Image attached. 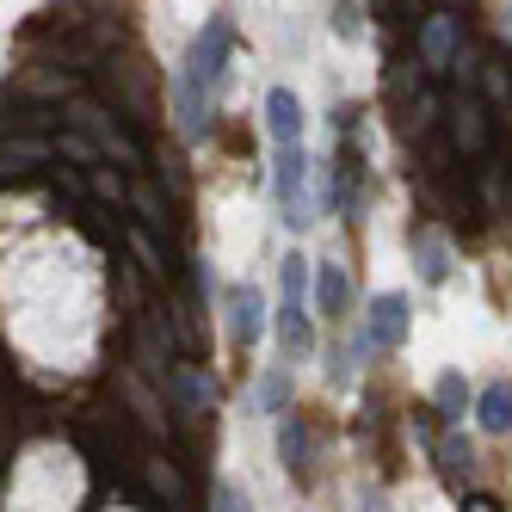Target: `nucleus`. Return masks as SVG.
Masks as SVG:
<instances>
[{
    "instance_id": "obj_1",
    "label": "nucleus",
    "mask_w": 512,
    "mask_h": 512,
    "mask_svg": "<svg viewBox=\"0 0 512 512\" xmlns=\"http://www.w3.org/2000/svg\"><path fill=\"white\" fill-rule=\"evenodd\" d=\"M223 75H229V19L216 13L192 38L186 62H179V81H173V112H179V130H186L192 142L210 136L204 118H210V99L223 93Z\"/></svg>"
},
{
    "instance_id": "obj_2",
    "label": "nucleus",
    "mask_w": 512,
    "mask_h": 512,
    "mask_svg": "<svg viewBox=\"0 0 512 512\" xmlns=\"http://www.w3.org/2000/svg\"><path fill=\"white\" fill-rule=\"evenodd\" d=\"M408 327H414L408 297H401V290H383V297H371V315H364V334L352 340V358H371V352L408 346Z\"/></svg>"
},
{
    "instance_id": "obj_3",
    "label": "nucleus",
    "mask_w": 512,
    "mask_h": 512,
    "mask_svg": "<svg viewBox=\"0 0 512 512\" xmlns=\"http://www.w3.org/2000/svg\"><path fill=\"white\" fill-rule=\"evenodd\" d=\"M303 179H309V155L303 149H278V161H272V192H278V210H284L290 229H303L309 216H315V204L303 198Z\"/></svg>"
},
{
    "instance_id": "obj_4",
    "label": "nucleus",
    "mask_w": 512,
    "mask_h": 512,
    "mask_svg": "<svg viewBox=\"0 0 512 512\" xmlns=\"http://www.w3.org/2000/svg\"><path fill=\"white\" fill-rule=\"evenodd\" d=\"M68 124H75V130H87V142H93L99 155H112L118 167H142V149H136V142H130V136H124L112 118L99 112V105H87V99H81V105H68Z\"/></svg>"
},
{
    "instance_id": "obj_5",
    "label": "nucleus",
    "mask_w": 512,
    "mask_h": 512,
    "mask_svg": "<svg viewBox=\"0 0 512 512\" xmlns=\"http://www.w3.org/2000/svg\"><path fill=\"white\" fill-rule=\"evenodd\" d=\"M457 44H463L457 13H432V19H426V31H420V68H426V75H451Z\"/></svg>"
},
{
    "instance_id": "obj_6",
    "label": "nucleus",
    "mask_w": 512,
    "mask_h": 512,
    "mask_svg": "<svg viewBox=\"0 0 512 512\" xmlns=\"http://www.w3.org/2000/svg\"><path fill=\"white\" fill-rule=\"evenodd\" d=\"M266 130L278 149H303V99L290 87H272L266 93Z\"/></svg>"
},
{
    "instance_id": "obj_7",
    "label": "nucleus",
    "mask_w": 512,
    "mask_h": 512,
    "mask_svg": "<svg viewBox=\"0 0 512 512\" xmlns=\"http://www.w3.org/2000/svg\"><path fill=\"white\" fill-rule=\"evenodd\" d=\"M229 340L235 346H253L260 340V327H266V303H260V290L253 284H229Z\"/></svg>"
},
{
    "instance_id": "obj_8",
    "label": "nucleus",
    "mask_w": 512,
    "mask_h": 512,
    "mask_svg": "<svg viewBox=\"0 0 512 512\" xmlns=\"http://www.w3.org/2000/svg\"><path fill=\"white\" fill-rule=\"evenodd\" d=\"M451 136H457L463 155H482L488 149V112H482V99H475V93L451 99Z\"/></svg>"
},
{
    "instance_id": "obj_9",
    "label": "nucleus",
    "mask_w": 512,
    "mask_h": 512,
    "mask_svg": "<svg viewBox=\"0 0 512 512\" xmlns=\"http://www.w3.org/2000/svg\"><path fill=\"white\" fill-rule=\"evenodd\" d=\"M278 346H284V358H309L315 352V327H309L303 297H284L278 303Z\"/></svg>"
},
{
    "instance_id": "obj_10",
    "label": "nucleus",
    "mask_w": 512,
    "mask_h": 512,
    "mask_svg": "<svg viewBox=\"0 0 512 512\" xmlns=\"http://www.w3.org/2000/svg\"><path fill=\"white\" fill-rule=\"evenodd\" d=\"M408 247H414V266H420L426 284H445L451 278V247H445V235H438V229H414Z\"/></svg>"
},
{
    "instance_id": "obj_11",
    "label": "nucleus",
    "mask_w": 512,
    "mask_h": 512,
    "mask_svg": "<svg viewBox=\"0 0 512 512\" xmlns=\"http://www.w3.org/2000/svg\"><path fill=\"white\" fill-rule=\"evenodd\" d=\"M475 426H482L488 438L512 432V383H488L482 395H475Z\"/></svg>"
},
{
    "instance_id": "obj_12",
    "label": "nucleus",
    "mask_w": 512,
    "mask_h": 512,
    "mask_svg": "<svg viewBox=\"0 0 512 512\" xmlns=\"http://www.w3.org/2000/svg\"><path fill=\"white\" fill-rule=\"evenodd\" d=\"M105 81L118 87V105L136 118V124H149V93H142V62H112L105 68Z\"/></svg>"
},
{
    "instance_id": "obj_13",
    "label": "nucleus",
    "mask_w": 512,
    "mask_h": 512,
    "mask_svg": "<svg viewBox=\"0 0 512 512\" xmlns=\"http://www.w3.org/2000/svg\"><path fill=\"white\" fill-rule=\"evenodd\" d=\"M278 457H284L290 482H309V426L303 420H284L278 426Z\"/></svg>"
},
{
    "instance_id": "obj_14",
    "label": "nucleus",
    "mask_w": 512,
    "mask_h": 512,
    "mask_svg": "<svg viewBox=\"0 0 512 512\" xmlns=\"http://www.w3.org/2000/svg\"><path fill=\"white\" fill-rule=\"evenodd\" d=\"M346 297H352L346 266L340 260H321V272H315V303H321V315H346Z\"/></svg>"
},
{
    "instance_id": "obj_15",
    "label": "nucleus",
    "mask_w": 512,
    "mask_h": 512,
    "mask_svg": "<svg viewBox=\"0 0 512 512\" xmlns=\"http://www.w3.org/2000/svg\"><path fill=\"white\" fill-rule=\"evenodd\" d=\"M167 383H173L179 414H204V408H210V383H204V371H198V364H179V371H173Z\"/></svg>"
},
{
    "instance_id": "obj_16",
    "label": "nucleus",
    "mask_w": 512,
    "mask_h": 512,
    "mask_svg": "<svg viewBox=\"0 0 512 512\" xmlns=\"http://www.w3.org/2000/svg\"><path fill=\"white\" fill-rule=\"evenodd\" d=\"M432 401H438V414L445 420H463V414H475V395H469V383H463V371H445L432 383Z\"/></svg>"
},
{
    "instance_id": "obj_17",
    "label": "nucleus",
    "mask_w": 512,
    "mask_h": 512,
    "mask_svg": "<svg viewBox=\"0 0 512 512\" xmlns=\"http://www.w3.org/2000/svg\"><path fill=\"white\" fill-rule=\"evenodd\" d=\"M142 475H149V488H155L173 512H186V482L173 475V463H161V457H155V463H142Z\"/></svg>"
},
{
    "instance_id": "obj_18",
    "label": "nucleus",
    "mask_w": 512,
    "mask_h": 512,
    "mask_svg": "<svg viewBox=\"0 0 512 512\" xmlns=\"http://www.w3.org/2000/svg\"><path fill=\"white\" fill-rule=\"evenodd\" d=\"M253 408H260V414H284L290 408V377L284 371H266L260 383H253Z\"/></svg>"
},
{
    "instance_id": "obj_19",
    "label": "nucleus",
    "mask_w": 512,
    "mask_h": 512,
    "mask_svg": "<svg viewBox=\"0 0 512 512\" xmlns=\"http://www.w3.org/2000/svg\"><path fill=\"white\" fill-rule=\"evenodd\" d=\"M56 149H50V142H25V136H7V155H0V161H7V173H31V167H38V161H50Z\"/></svg>"
},
{
    "instance_id": "obj_20",
    "label": "nucleus",
    "mask_w": 512,
    "mask_h": 512,
    "mask_svg": "<svg viewBox=\"0 0 512 512\" xmlns=\"http://www.w3.org/2000/svg\"><path fill=\"white\" fill-rule=\"evenodd\" d=\"M130 408H136V420H142V432H167V414H161V401L142 389V377L130 383Z\"/></svg>"
},
{
    "instance_id": "obj_21",
    "label": "nucleus",
    "mask_w": 512,
    "mask_h": 512,
    "mask_svg": "<svg viewBox=\"0 0 512 512\" xmlns=\"http://www.w3.org/2000/svg\"><path fill=\"white\" fill-rule=\"evenodd\" d=\"M130 204L142 210V223H149V229H161V235H167V204L155 198V186H130Z\"/></svg>"
},
{
    "instance_id": "obj_22",
    "label": "nucleus",
    "mask_w": 512,
    "mask_h": 512,
    "mask_svg": "<svg viewBox=\"0 0 512 512\" xmlns=\"http://www.w3.org/2000/svg\"><path fill=\"white\" fill-rule=\"evenodd\" d=\"M278 284H284V297H309V260L303 253H290V260L278 266Z\"/></svg>"
},
{
    "instance_id": "obj_23",
    "label": "nucleus",
    "mask_w": 512,
    "mask_h": 512,
    "mask_svg": "<svg viewBox=\"0 0 512 512\" xmlns=\"http://www.w3.org/2000/svg\"><path fill=\"white\" fill-rule=\"evenodd\" d=\"M56 155H68V161H81L87 173L99 167V149H93V142H87V136H62V142H56Z\"/></svg>"
},
{
    "instance_id": "obj_24",
    "label": "nucleus",
    "mask_w": 512,
    "mask_h": 512,
    "mask_svg": "<svg viewBox=\"0 0 512 512\" xmlns=\"http://www.w3.org/2000/svg\"><path fill=\"white\" fill-rule=\"evenodd\" d=\"M438 463H445V475H469V445L463 438H445V445H438Z\"/></svg>"
},
{
    "instance_id": "obj_25",
    "label": "nucleus",
    "mask_w": 512,
    "mask_h": 512,
    "mask_svg": "<svg viewBox=\"0 0 512 512\" xmlns=\"http://www.w3.org/2000/svg\"><path fill=\"white\" fill-rule=\"evenodd\" d=\"M216 512H253V506L241 500V488H235V482H216Z\"/></svg>"
},
{
    "instance_id": "obj_26",
    "label": "nucleus",
    "mask_w": 512,
    "mask_h": 512,
    "mask_svg": "<svg viewBox=\"0 0 512 512\" xmlns=\"http://www.w3.org/2000/svg\"><path fill=\"white\" fill-rule=\"evenodd\" d=\"M25 87L50 99V93H68V87H75V81H68V75H25Z\"/></svg>"
},
{
    "instance_id": "obj_27",
    "label": "nucleus",
    "mask_w": 512,
    "mask_h": 512,
    "mask_svg": "<svg viewBox=\"0 0 512 512\" xmlns=\"http://www.w3.org/2000/svg\"><path fill=\"white\" fill-rule=\"evenodd\" d=\"M334 31H340V38H358V7H352V0L334 7Z\"/></svg>"
},
{
    "instance_id": "obj_28",
    "label": "nucleus",
    "mask_w": 512,
    "mask_h": 512,
    "mask_svg": "<svg viewBox=\"0 0 512 512\" xmlns=\"http://www.w3.org/2000/svg\"><path fill=\"white\" fill-rule=\"evenodd\" d=\"M93 192H99L105 204H118V198H124V186H118V179L105 173V167H93Z\"/></svg>"
},
{
    "instance_id": "obj_29",
    "label": "nucleus",
    "mask_w": 512,
    "mask_h": 512,
    "mask_svg": "<svg viewBox=\"0 0 512 512\" xmlns=\"http://www.w3.org/2000/svg\"><path fill=\"white\" fill-rule=\"evenodd\" d=\"M482 93H488V99H506V93H512V75H500V68H488V75H482Z\"/></svg>"
},
{
    "instance_id": "obj_30",
    "label": "nucleus",
    "mask_w": 512,
    "mask_h": 512,
    "mask_svg": "<svg viewBox=\"0 0 512 512\" xmlns=\"http://www.w3.org/2000/svg\"><path fill=\"white\" fill-rule=\"evenodd\" d=\"M130 241H136V260L149 266V272H161V253H155V241H149V235H130Z\"/></svg>"
},
{
    "instance_id": "obj_31",
    "label": "nucleus",
    "mask_w": 512,
    "mask_h": 512,
    "mask_svg": "<svg viewBox=\"0 0 512 512\" xmlns=\"http://www.w3.org/2000/svg\"><path fill=\"white\" fill-rule=\"evenodd\" d=\"M364 512H383V494H364Z\"/></svg>"
}]
</instances>
